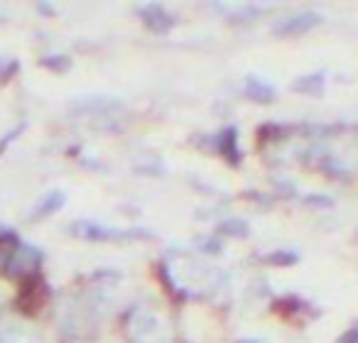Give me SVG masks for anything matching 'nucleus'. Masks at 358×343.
<instances>
[{"instance_id": "1", "label": "nucleus", "mask_w": 358, "mask_h": 343, "mask_svg": "<svg viewBox=\"0 0 358 343\" xmlns=\"http://www.w3.org/2000/svg\"><path fill=\"white\" fill-rule=\"evenodd\" d=\"M164 328L167 326L152 312H138L130 319V333L135 343H169V333Z\"/></svg>"}, {"instance_id": "2", "label": "nucleus", "mask_w": 358, "mask_h": 343, "mask_svg": "<svg viewBox=\"0 0 358 343\" xmlns=\"http://www.w3.org/2000/svg\"><path fill=\"white\" fill-rule=\"evenodd\" d=\"M74 235L86 240H138V238H148L145 231H130V228H110V226H101L94 221H76L71 226Z\"/></svg>"}, {"instance_id": "3", "label": "nucleus", "mask_w": 358, "mask_h": 343, "mask_svg": "<svg viewBox=\"0 0 358 343\" xmlns=\"http://www.w3.org/2000/svg\"><path fill=\"white\" fill-rule=\"evenodd\" d=\"M40 263H42V250L20 243L15 248V253L8 258L3 272H6L8 277H25V275L35 272V270L40 268Z\"/></svg>"}, {"instance_id": "4", "label": "nucleus", "mask_w": 358, "mask_h": 343, "mask_svg": "<svg viewBox=\"0 0 358 343\" xmlns=\"http://www.w3.org/2000/svg\"><path fill=\"white\" fill-rule=\"evenodd\" d=\"M317 25H322V15H317V13H294V15H287L275 22L273 32L280 37H292L304 35V32L314 30Z\"/></svg>"}, {"instance_id": "5", "label": "nucleus", "mask_w": 358, "mask_h": 343, "mask_svg": "<svg viewBox=\"0 0 358 343\" xmlns=\"http://www.w3.org/2000/svg\"><path fill=\"white\" fill-rule=\"evenodd\" d=\"M140 20L145 22V27L152 32H157V35H162V32H169L174 25H177V20H174V15H169L164 8L159 6H145L140 8Z\"/></svg>"}, {"instance_id": "6", "label": "nucleus", "mask_w": 358, "mask_h": 343, "mask_svg": "<svg viewBox=\"0 0 358 343\" xmlns=\"http://www.w3.org/2000/svg\"><path fill=\"white\" fill-rule=\"evenodd\" d=\"M214 143H216V149L221 152V157H226L231 164L241 162V147H238V133H236V128L219 130V135L214 138Z\"/></svg>"}, {"instance_id": "7", "label": "nucleus", "mask_w": 358, "mask_h": 343, "mask_svg": "<svg viewBox=\"0 0 358 343\" xmlns=\"http://www.w3.org/2000/svg\"><path fill=\"white\" fill-rule=\"evenodd\" d=\"M243 91L250 101H255V103H273L275 101V89L268 84V81L258 79V76H248Z\"/></svg>"}, {"instance_id": "8", "label": "nucleus", "mask_w": 358, "mask_h": 343, "mask_svg": "<svg viewBox=\"0 0 358 343\" xmlns=\"http://www.w3.org/2000/svg\"><path fill=\"white\" fill-rule=\"evenodd\" d=\"M64 204H66V194L62 189L47 191V194L40 199V204L35 206V214H32V219H47V216L57 214V211H59Z\"/></svg>"}, {"instance_id": "9", "label": "nucleus", "mask_w": 358, "mask_h": 343, "mask_svg": "<svg viewBox=\"0 0 358 343\" xmlns=\"http://www.w3.org/2000/svg\"><path fill=\"white\" fill-rule=\"evenodd\" d=\"M0 343H40L37 336L25 326H17V323H6L0 328Z\"/></svg>"}, {"instance_id": "10", "label": "nucleus", "mask_w": 358, "mask_h": 343, "mask_svg": "<svg viewBox=\"0 0 358 343\" xmlns=\"http://www.w3.org/2000/svg\"><path fill=\"white\" fill-rule=\"evenodd\" d=\"M292 89L302 91V94H307V96H319L324 91V74L322 71H314V74L299 76V79L292 84Z\"/></svg>"}, {"instance_id": "11", "label": "nucleus", "mask_w": 358, "mask_h": 343, "mask_svg": "<svg viewBox=\"0 0 358 343\" xmlns=\"http://www.w3.org/2000/svg\"><path fill=\"white\" fill-rule=\"evenodd\" d=\"M20 243H22V240L17 238L15 231L0 228V272H3V268H6V263H8V258H10V255L15 253V248Z\"/></svg>"}, {"instance_id": "12", "label": "nucleus", "mask_w": 358, "mask_h": 343, "mask_svg": "<svg viewBox=\"0 0 358 343\" xmlns=\"http://www.w3.org/2000/svg\"><path fill=\"white\" fill-rule=\"evenodd\" d=\"M221 233L226 235H236V238H243V235H248V224L241 219H229L221 224Z\"/></svg>"}, {"instance_id": "13", "label": "nucleus", "mask_w": 358, "mask_h": 343, "mask_svg": "<svg viewBox=\"0 0 358 343\" xmlns=\"http://www.w3.org/2000/svg\"><path fill=\"white\" fill-rule=\"evenodd\" d=\"M299 260L297 253H292V250H275L273 255H268L265 258V263L270 265H294Z\"/></svg>"}, {"instance_id": "14", "label": "nucleus", "mask_w": 358, "mask_h": 343, "mask_svg": "<svg viewBox=\"0 0 358 343\" xmlns=\"http://www.w3.org/2000/svg\"><path fill=\"white\" fill-rule=\"evenodd\" d=\"M42 66H47V69H52V71H57V74H59V71H66L71 66V61L66 59L64 54H52V57H45V59H42Z\"/></svg>"}, {"instance_id": "15", "label": "nucleus", "mask_w": 358, "mask_h": 343, "mask_svg": "<svg viewBox=\"0 0 358 343\" xmlns=\"http://www.w3.org/2000/svg\"><path fill=\"white\" fill-rule=\"evenodd\" d=\"M20 69V61L17 59H8V57H0V81H8L17 74Z\"/></svg>"}, {"instance_id": "16", "label": "nucleus", "mask_w": 358, "mask_h": 343, "mask_svg": "<svg viewBox=\"0 0 358 343\" xmlns=\"http://www.w3.org/2000/svg\"><path fill=\"white\" fill-rule=\"evenodd\" d=\"M25 128H27V125H25V123H20V125H17V128H13L10 133L6 135V138L0 140V154H3V149H6L8 145L13 143V140H15V138H20V133H22V130H25Z\"/></svg>"}, {"instance_id": "17", "label": "nucleus", "mask_w": 358, "mask_h": 343, "mask_svg": "<svg viewBox=\"0 0 358 343\" xmlns=\"http://www.w3.org/2000/svg\"><path fill=\"white\" fill-rule=\"evenodd\" d=\"M338 343H358V326L348 328V331L343 333L341 338H338Z\"/></svg>"}, {"instance_id": "18", "label": "nucleus", "mask_w": 358, "mask_h": 343, "mask_svg": "<svg viewBox=\"0 0 358 343\" xmlns=\"http://www.w3.org/2000/svg\"><path fill=\"white\" fill-rule=\"evenodd\" d=\"M37 10H42V13H47V15H52V6H45V3H40V6H37Z\"/></svg>"}, {"instance_id": "19", "label": "nucleus", "mask_w": 358, "mask_h": 343, "mask_svg": "<svg viewBox=\"0 0 358 343\" xmlns=\"http://www.w3.org/2000/svg\"><path fill=\"white\" fill-rule=\"evenodd\" d=\"M238 343H263V341H255V338H245V341H238Z\"/></svg>"}]
</instances>
